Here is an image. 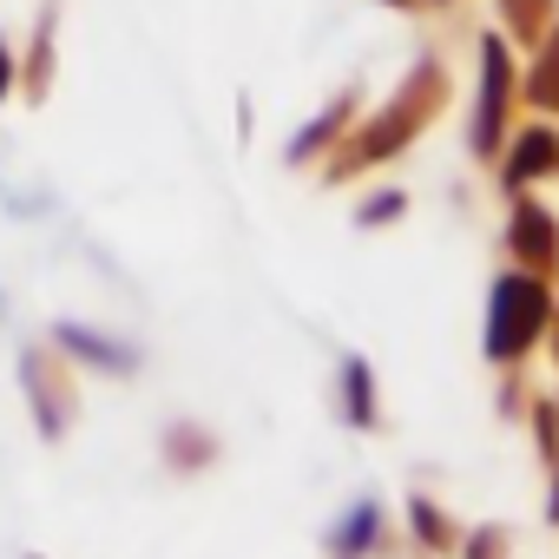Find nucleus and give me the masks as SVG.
Wrapping results in <instances>:
<instances>
[{"mask_svg":"<svg viewBox=\"0 0 559 559\" xmlns=\"http://www.w3.org/2000/svg\"><path fill=\"white\" fill-rule=\"evenodd\" d=\"M533 323H539V290H526L520 276H513V284H500V304H493V349H500V356L520 349V343L533 336Z\"/></svg>","mask_w":559,"mask_h":559,"instance_id":"f257e3e1","label":"nucleus"}]
</instances>
